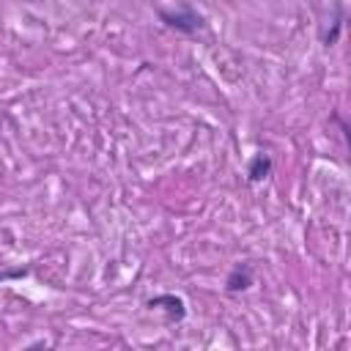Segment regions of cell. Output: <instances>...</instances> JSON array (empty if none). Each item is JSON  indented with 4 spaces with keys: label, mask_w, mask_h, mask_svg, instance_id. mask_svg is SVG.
I'll use <instances>...</instances> for the list:
<instances>
[{
    "label": "cell",
    "mask_w": 351,
    "mask_h": 351,
    "mask_svg": "<svg viewBox=\"0 0 351 351\" xmlns=\"http://www.w3.org/2000/svg\"><path fill=\"white\" fill-rule=\"evenodd\" d=\"M145 307L151 310H165V321L167 324H181L186 318V302L176 293H156L145 302Z\"/></svg>",
    "instance_id": "cell-2"
},
{
    "label": "cell",
    "mask_w": 351,
    "mask_h": 351,
    "mask_svg": "<svg viewBox=\"0 0 351 351\" xmlns=\"http://www.w3.org/2000/svg\"><path fill=\"white\" fill-rule=\"evenodd\" d=\"M340 27H343V8L337 5V19L332 22V30L324 36V47H332V44L337 41V36H340Z\"/></svg>",
    "instance_id": "cell-5"
},
{
    "label": "cell",
    "mask_w": 351,
    "mask_h": 351,
    "mask_svg": "<svg viewBox=\"0 0 351 351\" xmlns=\"http://www.w3.org/2000/svg\"><path fill=\"white\" fill-rule=\"evenodd\" d=\"M271 167H274L271 156H269L266 151H258V154L250 159V165H247V181H250V184H261L263 178L271 176Z\"/></svg>",
    "instance_id": "cell-4"
},
{
    "label": "cell",
    "mask_w": 351,
    "mask_h": 351,
    "mask_svg": "<svg viewBox=\"0 0 351 351\" xmlns=\"http://www.w3.org/2000/svg\"><path fill=\"white\" fill-rule=\"evenodd\" d=\"M159 19L170 27V30H178V33H184V36H195L197 30H203V16L192 8V5H181V8H176V11H170V8H159Z\"/></svg>",
    "instance_id": "cell-1"
},
{
    "label": "cell",
    "mask_w": 351,
    "mask_h": 351,
    "mask_svg": "<svg viewBox=\"0 0 351 351\" xmlns=\"http://www.w3.org/2000/svg\"><path fill=\"white\" fill-rule=\"evenodd\" d=\"M30 274V269L27 266H16V269H0V282H5V280H22V277H27Z\"/></svg>",
    "instance_id": "cell-6"
},
{
    "label": "cell",
    "mask_w": 351,
    "mask_h": 351,
    "mask_svg": "<svg viewBox=\"0 0 351 351\" xmlns=\"http://www.w3.org/2000/svg\"><path fill=\"white\" fill-rule=\"evenodd\" d=\"M255 282V269H252V263H236L230 271H228V277H225V291L228 293H241V291H247L250 285Z\"/></svg>",
    "instance_id": "cell-3"
}]
</instances>
